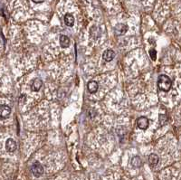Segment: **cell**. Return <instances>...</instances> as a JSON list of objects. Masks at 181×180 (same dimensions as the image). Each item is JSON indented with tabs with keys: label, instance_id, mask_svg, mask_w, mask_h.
I'll return each instance as SVG.
<instances>
[{
	"label": "cell",
	"instance_id": "6da1fadb",
	"mask_svg": "<svg viewBox=\"0 0 181 180\" xmlns=\"http://www.w3.org/2000/svg\"><path fill=\"white\" fill-rule=\"evenodd\" d=\"M171 86H172V82H171L170 77H168L167 75H164V74L160 75L159 80H158V87L160 91L167 92L170 90Z\"/></svg>",
	"mask_w": 181,
	"mask_h": 180
},
{
	"label": "cell",
	"instance_id": "7a4b0ae2",
	"mask_svg": "<svg viewBox=\"0 0 181 180\" xmlns=\"http://www.w3.org/2000/svg\"><path fill=\"white\" fill-rule=\"evenodd\" d=\"M31 171L35 178H39L43 174V168L39 162H35L31 167Z\"/></svg>",
	"mask_w": 181,
	"mask_h": 180
},
{
	"label": "cell",
	"instance_id": "3957f363",
	"mask_svg": "<svg viewBox=\"0 0 181 180\" xmlns=\"http://www.w3.org/2000/svg\"><path fill=\"white\" fill-rule=\"evenodd\" d=\"M137 126L142 130L147 129L149 127V119L146 117H139L137 119Z\"/></svg>",
	"mask_w": 181,
	"mask_h": 180
},
{
	"label": "cell",
	"instance_id": "277c9868",
	"mask_svg": "<svg viewBox=\"0 0 181 180\" xmlns=\"http://www.w3.org/2000/svg\"><path fill=\"white\" fill-rule=\"evenodd\" d=\"M114 30L117 35H122L128 31V26L124 24H117Z\"/></svg>",
	"mask_w": 181,
	"mask_h": 180
},
{
	"label": "cell",
	"instance_id": "5b68a950",
	"mask_svg": "<svg viewBox=\"0 0 181 180\" xmlns=\"http://www.w3.org/2000/svg\"><path fill=\"white\" fill-rule=\"evenodd\" d=\"M6 148L8 152H14L16 149V142L13 138H8L6 142Z\"/></svg>",
	"mask_w": 181,
	"mask_h": 180
},
{
	"label": "cell",
	"instance_id": "8992f818",
	"mask_svg": "<svg viewBox=\"0 0 181 180\" xmlns=\"http://www.w3.org/2000/svg\"><path fill=\"white\" fill-rule=\"evenodd\" d=\"M42 85H43V82L41 79L39 78H36L33 81L32 85H31V88H32L33 92H38L41 88H42Z\"/></svg>",
	"mask_w": 181,
	"mask_h": 180
},
{
	"label": "cell",
	"instance_id": "52a82bcc",
	"mask_svg": "<svg viewBox=\"0 0 181 180\" xmlns=\"http://www.w3.org/2000/svg\"><path fill=\"white\" fill-rule=\"evenodd\" d=\"M114 57H115V53L112 51V50H106L103 54H102V58H103V60L104 61H106V62H111V61H112L113 59H114Z\"/></svg>",
	"mask_w": 181,
	"mask_h": 180
},
{
	"label": "cell",
	"instance_id": "ba28073f",
	"mask_svg": "<svg viewBox=\"0 0 181 180\" xmlns=\"http://www.w3.org/2000/svg\"><path fill=\"white\" fill-rule=\"evenodd\" d=\"M11 113V109L7 105H2L0 107V115L1 118L5 119V118H7V117L10 115Z\"/></svg>",
	"mask_w": 181,
	"mask_h": 180
},
{
	"label": "cell",
	"instance_id": "9c48e42d",
	"mask_svg": "<svg viewBox=\"0 0 181 180\" xmlns=\"http://www.w3.org/2000/svg\"><path fill=\"white\" fill-rule=\"evenodd\" d=\"M64 23H65V25L67 26H70V27L73 26L74 24H75V17H74V16L72 14H70V13L65 14V16H64Z\"/></svg>",
	"mask_w": 181,
	"mask_h": 180
},
{
	"label": "cell",
	"instance_id": "30bf717a",
	"mask_svg": "<svg viewBox=\"0 0 181 180\" xmlns=\"http://www.w3.org/2000/svg\"><path fill=\"white\" fill-rule=\"evenodd\" d=\"M87 88H88V91H89L91 93H95L96 92L98 91L99 85H98L97 82H95V81H91V82L88 83Z\"/></svg>",
	"mask_w": 181,
	"mask_h": 180
},
{
	"label": "cell",
	"instance_id": "8fae6325",
	"mask_svg": "<svg viewBox=\"0 0 181 180\" xmlns=\"http://www.w3.org/2000/svg\"><path fill=\"white\" fill-rule=\"evenodd\" d=\"M159 157L156 154H150L149 157V163L151 167H155L157 166V164L159 163Z\"/></svg>",
	"mask_w": 181,
	"mask_h": 180
},
{
	"label": "cell",
	"instance_id": "7c38bea8",
	"mask_svg": "<svg viewBox=\"0 0 181 180\" xmlns=\"http://www.w3.org/2000/svg\"><path fill=\"white\" fill-rule=\"evenodd\" d=\"M60 44L63 48H67L70 45V39L66 35H61L60 36Z\"/></svg>",
	"mask_w": 181,
	"mask_h": 180
},
{
	"label": "cell",
	"instance_id": "4fadbf2b",
	"mask_svg": "<svg viewBox=\"0 0 181 180\" xmlns=\"http://www.w3.org/2000/svg\"><path fill=\"white\" fill-rule=\"evenodd\" d=\"M131 165L134 167V168H140L141 165H142V161L139 157L136 156V157H133L131 159Z\"/></svg>",
	"mask_w": 181,
	"mask_h": 180
},
{
	"label": "cell",
	"instance_id": "5bb4252c",
	"mask_svg": "<svg viewBox=\"0 0 181 180\" xmlns=\"http://www.w3.org/2000/svg\"><path fill=\"white\" fill-rule=\"evenodd\" d=\"M149 55H150V58H151L153 61H155V60H156V55H157L156 50H155V49L150 50V51H149Z\"/></svg>",
	"mask_w": 181,
	"mask_h": 180
},
{
	"label": "cell",
	"instance_id": "9a60e30c",
	"mask_svg": "<svg viewBox=\"0 0 181 180\" xmlns=\"http://www.w3.org/2000/svg\"><path fill=\"white\" fill-rule=\"evenodd\" d=\"M34 3H37V4H39V3H43L44 0H32Z\"/></svg>",
	"mask_w": 181,
	"mask_h": 180
}]
</instances>
